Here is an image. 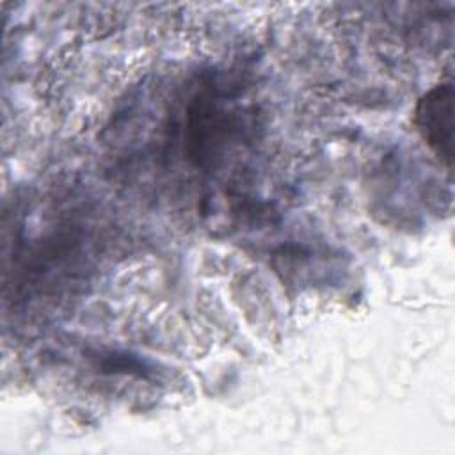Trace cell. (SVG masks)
<instances>
[{
	"label": "cell",
	"mask_w": 455,
	"mask_h": 455,
	"mask_svg": "<svg viewBox=\"0 0 455 455\" xmlns=\"http://www.w3.org/2000/svg\"><path fill=\"white\" fill-rule=\"evenodd\" d=\"M414 123L434 155L451 169L453 162V85L437 84L423 94L414 110Z\"/></svg>",
	"instance_id": "cell-1"
}]
</instances>
